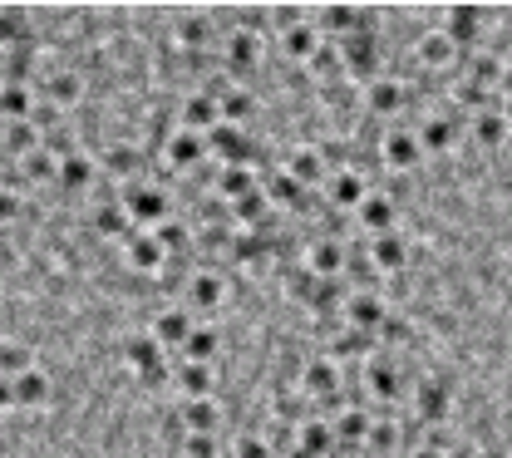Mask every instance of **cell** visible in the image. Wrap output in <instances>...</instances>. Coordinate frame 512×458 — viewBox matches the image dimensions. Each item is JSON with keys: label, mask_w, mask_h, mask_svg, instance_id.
Returning <instances> with one entry per match:
<instances>
[{"label": "cell", "mask_w": 512, "mask_h": 458, "mask_svg": "<svg viewBox=\"0 0 512 458\" xmlns=\"http://www.w3.org/2000/svg\"><path fill=\"white\" fill-rule=\"evenodd\" d=\"M119 202H124L128 222L138 227V232H158V227H168L178 212H173V197L163 193L158 183H128V188H119Z\"/></svg>", "instance_id": "6da1fadb"}, {"label": "cell", "mask_w": 512, "mask_h": 458, "mask_svg": "<svg viewBox=\"0 0 512 458\" xmlns=\"http://www.w3.org/2000/svg\"><path fill=\"white\" fill-rule=\"evenodd\" d=\"M424 138H419V129H409V124H389V129L380 133V158L389 173H409V168H419L424 163Z\"/></svg>", "instance_id": "7a4b0ae2"}, {"label": "cell", "mask_w": 512, "mask_h": 458, "mask_svg": "<svg viewBox=\"0 0 512 458\" xmlns=\"http://www.w3.org/2000/svg\"><path fill=\"white\" fill-rule=\"evenodd\" d=\"M409 399H414V419H419L424 429H444V419L453 414V385L439 380V375H424V380L409 390Z\"/></svg>", "instance_id": "3957f363"}, {"label": "cell", "mask_w": 512, "mask_h": 458, "mask_svg": "<svg viewBox=\"0 0 512 458\" xmlns=\"http://www.w3.org/2000/svg\"><path fill=\"white\" fill-rule=\"evenodd\" d=\"M168 247L153 237V232H133L124 242V266L133 271V276H143V281H158L163 271H168Z\"/></svg>", "instance_id": "277c9868"}, {"label": "cell", "mask_w": 512, "mask_h": 458, "mask_svg": "<svg viewBox=\"0 0 512 458\" xmlns=\"http://www.w3.org/2000/svg\"><path fill=\"white\" fill-rule=\"evenodd\" d=\"M340 50H345V74L350 79H365V84H375L380 79V30H360V35H350V40H340Z\"/></svg>", "instance_id": "5b68a950"}, {"label": "cell", "mask_w": 512, "mask_h": 458, "mask_svg": "<svg viewBox=\"0 0 512 458\" xmlns=\"http://www.w3.org/2000/svg\"><path fill=\"white\" fill-rule=\"evenodd\" d=\"M404 104H409V89H404V79L380 74L375 84H365V114H370L375 124H394V119H404Z\"/></svg>", "instance_id": "8992f818"}, {"label": "cell", "mask_w": 512, "mask_h": 458, "mask_svg": "<svg viewBox=\"0 0 512 458\" xmlns=\"http://www.w3.org/2000/svg\"><path fill=\"white\" fill-rule=\"evenodd\" d=\"M340 321L355 326V330H365V335H380V326L389 321V306H384V296L375 286H355L350 301H345V311H340Z\"/></svg>", "instance_id": "52a82bcc"}, {"label": "cell", "mask_w": 512, "mask_h": 458, "mask_svg": "<svg viewBox=\"0 0 512 458\" xmlns=\"http://www.w3.org/2000/svg\"><path fill=\"white\" fill-rule=\"evenodd\" d=\"M483 25H488V15H483V5H448L444 20H439V30H444L448 40L468 55V50H478V40H483Z\"/></svg>", "instance_id": "ba28073f"}, {"label": "cell", "mask_w": 512, "mask_h": 458, "mask_svg": "<svg viewBox=\"0 0 512 458\" xmlns=\"http://www.w3.org/2000/svg\"><path fill=\"white\" fill-rule=\"evenodd\" d=\"M281 168H286L301 188H320V183H330V178H335V168H330V158L320 153V143H301V148H291V153L281 158Z\"/></svg>", "instance_id": "9c48e42d"}, {"label": "cell", "mask_w": 512, "mask_h": 458, "mask_svg": "<svg viewBox=\"0 0 512 458\" xmlns=\"http://www.w3.org/2000/svg\"><path fill=\"white\" fill-rule=\"evenodd\" d=\"M261 65V35L256 30H232L227 40H222V74H232L237 84Z\"/></svg>", "instance_id": "30bf717a"}, {"label": "cell", "mask_w": 512, "mask_h": 458, "mask_svg": "<svg viewBox=\"0 0 512 458\" xmlns=\"http://www.w3.org/2000/svg\"><path fill=\"white\" fill-rule=\"evenodd\" d=\"M458 60H463V50L448 40L439 25H434V30H424V35L414 40V65L424 69V74H448Z\"/></svg>", "instance_id": "8fae6325"}, {"label": "cell", "mask_w": 512, "mask_h": 458, "mask_svg": "<svg viewBox=\"0 0 512 458\" xmlns=\"http://www.w3.org/2000/svg\"><path fill=\"white\" fill-rule=\"evenodd\" d=\"M301 266H306V271H316L320 281H340V276L350 271V247H345L340 237H316V242L306 247Z\"/></svg>", "instance_id": "7c38bea8"}, {"label": "cell", "mask_w": 512, "mask_h": 458, "mask_svg": "<svg viewBox=\"0 0 512 458\" xmlns=\"http://www.w3.org/2000/svg\"><path fill=\"white\" fill-rule=\"evenodd\" d=\"M212 15L207 10H178V15H168V30H173V45L178 50H192V55H207V45H212Z\"/></svg>", "instance_id": "4fadbf2b"}, {"label": "cell", "mask_w": 512, "mask_h": 458, "mask_svg": "<svg viewBox=\"0 0 512 458\" xmlns=\"http://www.w3.org/2000/svg\"><path fill=\"white\" fill-rule=\"evenodd\" d=\"M55 399V380L45 370H30L20 380H5V414L10 409H45Z\"/></svg>", "instance_id": "5bb4252c"}, {"label": "cell", "mask_w": 512, "mask_h": 458, "mask_svg": "<svg viewBox=\"0 0 512 458\" xmlns=\"http://www.w3.org/2000/svg\"><path fill=\"white\" fill-rule=\"evenodd\" d=\"M192 330H197V316H192L188 306H163V311L148 321V335H153L163 350H183Z\"/></svg>", "instance_id": "9a60e30c"}, {"label": "cell", "mask_w": 512, "mask_h": 458, "mask_svg": "<svg viewBox=\"0 0 512 458\" xmlns=\"http://www.w3.org/2000/svg\"><path fill=\"white\" fill-rule=\"evenodd\" d=\"M207 153H212L217 163H247V168H252L256 143H252V133L237 129V124H217V129L207 133Z\"/></svg>", "instance_id": "2e32d148"}, {"label": "cell", "mask_w": 512, "mask_h": 458, "mask_svg": "<svg viewBox=\"0 0 512 458\" xmlns=\"http://www.w3.org/2000/svg\"><path fill=\"white\" fill-rule=\"evenodd\" d=\"M365 262L375 266V276H404V266H409V242H404V232L370 237V242H365Z\"/></svg>", "instance_id": "e0dca14e"}, {"label": "cell", "mask_w": 512, "mask_h": 458, "mask_svg": "<svg viewBox=\"0 0 512 458\" xmlns=\"http://www.w3.org/2000/svg\"><path fill=\"white\" fill-rule=\"evenodd\" d=\"M301 394L306 399H320V404H330L340 390V360H330V355H316V360H306L301 365Z\"/></svg>", "instance_id": "ac0fdd59"}, {"label": "cell", "mask_w": 512, "mask_h": 458, "mask_svg": "<svg viewBox=\"0 0 512 458\" xmlns=\"http://www.w3.org/2000/svg\"><path fill=\"white\" fill-rule=\"evenodd\" d=\"M222 124V104L207 94V89H188V99L178 104V129H188V133H207Z\"/></svg>", "instance_id": "d6986e66"}, {"label": "cell", "mask_w": 512, "mask_h": 458, "mask_svg": "<svg viewBox=\"0 0 512 458\" xmlns=\"http://www.w3.org/2000/svg\"><path fill=\"white\" fill-rule=\"evenodd\" d=\"M370 193H375V188L365 183V173H360V168H340V173L325 183V202H330V207H340V212H360Z\"/></svg>", "instance_id": "ffe728a7"}, {"label": "cell", "mask_w": 512, "mask_h": 458, "mask_svg": "<svg viewBox=\"0 0 512 458\" xmlns=\"http://www.w3.org/2000/svg\"><path fill=\"white\" fill-rule=\"evenodd\" d=\"M355 222L370 232V237H384V232H399V197L394 193H375L365 197V207L355 212Z\"/></svg>", "instance_id": "44dd1931"}, {"label": "cell", "mask_w": 512, "mask_h": 458, "mask_svg": "<svg viewBox=\"0 0 512 458\" xmlns=\"http://www.w3.org/2000/svg\"><path fill=\"white\" fill-rule=\"evenodd\" d=\"M40 94H45L50 114H69V109H79V99H84V79H79L74 69H50L45 84H40Z\"/></svg>", "instance_id": "7402d4cb"}, {"label": "cell", "mask_w": 512, "mask_h": 458, "mask_svg": "<svg viewBox=\"0 0 512 458\" xmlns=\"http://www.w3.org/2000/svg\"><path fill=\"white\" fill-rule=\"evenodd\" d=\"M399 390H404V375L389 360V350H380L375 360H365V399H399Z\"/></svg>", "instance_id": "603a6c76"}, {"label": "cell", "mask_w": 512, "mask_h": 458, "mask_svg": "<svg viewBox=\"0 0 512 458\" xmlns=\"http://www.w3.org/2000/svg\"><path fill=\"white\" fill-rule=\"evenodd\" d=\"M222 301H227V281H222L217 271H192L188 276V311L212 316V311H222Z\"/></svg>", "instance_id": "cb8c5ba5"}, {"label": "cell", "mask_w": 512, "mask_h": 458, "mask_svg": "<svg viewBox=\"0 0 512 458\" xmlns=\"http://www.w3.org/2000/svg\"><path fill=\"white\" fill-rule=\"evenodd\" d=\"M325 355H330V360H350V355H360V360H375V355H380V340L340 321V330L325 340Z\"/></svg>", "instance_id": "d4e9b609"}, {"label": "cell", "mask_w": 512, "mask_h": 458, "mask_svg": "<svg viewBox=\"0 0 512 458\" xmlns=\"http://www.w3.org/2000/svg\"><path fill=\"white\" fill-rule=\"evenodd\" d=\"M173 394H178V404H188V399H212V365L173 360Z\"/></svg>", "instance_id": "484cf974"}, {"label": "cell", "mask_w": 512, "mask_h": 458, "mask_svg": "<svg viewBox=\"0 0 512 458\" xmlns=\"http://www.w3.org/2000/svg\"><path fill=\"white\" fill-rule=\"evenodd\" d=\"M320 45H325V35H320V25L316 20H301V25H296V30H286V35H281V55H286V60H291V65H311V60H316V50Z\"/></svg>", "instance_id": "4316f807"}, {"label": "cell", "mask_w": 512, "mask_h": 458, "mask_svg": "<svg viewBox=\"0 0 512 458\" xmlns=\"http://www.w3.org/2000/svg\"><path fill=\"white\" fill-rule=\"evenodd\" d=\"M99 178V158L94 153H69L60 163V193H69V197H79V193H89V183Z\"/></svg>", "instance_id": "83f0119b"}, {"label": "cell", "mask_w": 512, "mask_h": 458, "mask_svg": "<svg viewBox=\"0 0 512 458\" xmlns=\"http://www.w3.org/2000/svg\"><path fill=\"white\" fill-rule=\"evenodd\" d=\"M252 188H261L256 183V173L247 168V163H217V178H212V193L222 197L227 207L237 202V197H247Z\"/></svg>", "instance_id": "f1b7e54d"}, {"label": "cell", "mask_w": 512, "mask_h": 458, "mask_svg": "<svg viewBox=\"0 0 512 458\" xmlns=\"http://www.w3.org/2000/svg\"><path fill=\"white\" fill-rule=\"evenodd\" d=\"M158 153L168 158V168H192V163L207 158V138H202V133H188V129H173Z\"/></svg>", "instance_id": "f546056e"}, {"label": "cell", "mask_w": 512, "mask_h": 458, "mask_svg": "<svg viewBox=\"0 0 512 458\" xmlns=\"http://www.w3.org/2000/svg\"><path fill=\"white\" fill-rule=\"evenodd\" d=\"M89 227H94L104 242H128V237H133V222H128V212H124L119 197H114V202H99L94 217H89Z\"/></svg>", "instance_id": "4dcf8cb0"}, {"label": "cell", "mask_w": 512, "mask_h": 458, "mask_svg": "<svg viewBox=\"0 0 512 458\" xmlns=\"http://www.w3.org/2000/svg\"><path fill=\"white\" fill-rule=\"evenodd\" d=\"M468 133H473V143H478V148H488V153H493V148H503V143L512 138V124H508V114H503V109H483L478 119H468Z\"/></svg>", "instance_id": "1f68e13d"}, {"label": "cell", "mask_w": 512, "mask_h": 458, "mask_svg": "<svg viewBox=\"0 0 512 458\" xmlns=\"http://www.w3.org/2000/svg\"><path fill=\"white\" fill-rule=\"evenodd\" d=\"M488 84H478V79H468V74H453V84H448V99H453V109L458 114H468V119H478L483 109H488Z\"/></svg>", "instance_id": "d6a6232c"}, {"label": "cell", "mask_w": 512, "mask_h": 458, "mask_svg": "<svg viewBox=\"0 0 512 458\" xmlns=\"http://www.w3.org/2000/svg\"><path fill=\"white\" fill-rule=\"evenodd\" d=\"M40 148H45V129L40 124H5V163H25Z\"/></svg>", "instance_id": "836d02e7"}, {"label": "cell", "mask_w": 512, "mask_h": 458, "mask_svg": "<svg viewBox=\"0 0 512 458\" xmlns=\"http://www.w3.org/2000/svg\"><path fill=\"white\" fill-rule=\"evenodd\" d=\"M99 168L109 173V178H119V183H138L133 173L143 168V148H133V143H114V148H104V158H99Z\"/></svg>", "instance_id": "e575fe53"}, {"label": "cell", "mask_w": 512, "mask_h": 458, "mask_svg": "<svg viewBox=\"0 0 512 458\" xmlns=\"http://www.w3.org/2000/svg\"><path fill=\"white\" fill-rule=\"evenodd\" d=\"M0 40H5V50H30L35 45V30H30V10L25 5H5L0 10Z\"/></svg>", "instance_id": "d590c367"}, {"label": "cell", "mask_w": 512, "mask_h": 458, "mask_svg": "<svg viewBox=\"0 0 512 458\" xmlns=\"http://www.w3.org/2000/svg\"><path fill=\"white\" fill-rule=\"evenodd\" d=\"M217 350H222V335L212 321H197V330L188 335V345L178 350V360H192V365H212L217 360Z\"/></svg>", "instance_id": "8d00e7d4"}, {"label": "cell", "mask_w": 512, "mask_h": 458, "mask_svg": "<svg viewBox=\"0 0 512 458\" xmlns=\"http://www.w3.org/2000/svg\"><path fill=\"white\" fill-rule=\"evenodd\" d=\"M330 424H335V439H340V444H360V449H365V439H370V429H375V419L365 414V404L340 409Z\"/></svg>", "instance_id": "74e56055"}, {"label": "cell", "mask_w": 512, "mask_h": 458, "mask_svg": "<svg viewBox=\"0 0 512 458\" xmlns=\"http://www.w3.org/2000/svg\"><path fill=\"white\" fill-rule=\"evenodd\" d=\"M458 133H463V124L453 114H434L429 124H419V138H424L429 153H453L458 148Z\"/></svg>", "instance_id": "f35d334b"}, {"label": "cell", "mask_w": 512, "mask_h": 458, "mask_svg": "<svg viewBox=\"0 0 512 458\" xmlns=\"http://www.w3.org/2000/svg\"><path fill=\"white\" fill-rule=\"evenodd\" d=\"M335 444H340V439H335V424L320 419V414H311V419L301 424V434H296V449H306L311 458H325Z\"/></svg>", "instance_id": "ab89813d"}, {"label": "cell", "mask_w": 512, "mask_h": 458, "mask_svg": "<svg viewBox=\"0 0 512 458\" xmlns=\"http://www.w3.org/2000/svg\"><path fill=\"white\" fill-rule=\"evenodd\" d=\"M178 419L188 434H217L222 409H217V399H188V404H178Z\"/></svg>", "instance_id": "60d3db41"}, {"label": "cell", "mask_w": 512, "mask_h": 458, "mask_svg": "<svg viewBox=\"0 0 512 458\" xmlns=\"http://www.w3.org/2000/svg\"><path fill=\"white\" fill-rule=\"evenodd\" d=\"M15 168H20L25 188H45V183H55V188H60V158H55L50 148L30 153V158H25V163H15Z\"/></svg>", "instance_id": "b9f144b4"}, {"label": "cell", "mask_w": 512, "mask_h": 458, "mask_svg": "<svg viewBox=\"0 0 512 458\" xmlns=\"http://www.w3.org/2000/svg\"><path fill=\"white\" fill-rule=\"evenodd\" d=\"M458 74H468V79H478V84L498 89L508 69H503V60H498L493 50H468V55H463V69H458Z\"/></svg>", "instance_id": "7bdbcfd3"}, {"label": "cell", "mask_w": 512, "mask_h": 458, "mask_svg": "<svg viewBox=\"0 0 512 458\" xmlns=\"http://www.w3.org/2000/svg\"><path fill=\"white\" fill-rule=\"evenodd\" d=\"M261 188H266V197H271V207H306V197H311V188H301L286 168H276Z\"/></svg>", "instance_id": "ee69618b"}, {"label": "cell", "mask_w": 512, "mask_h": 458, "mask_svg": "<svg viewBox=\"0 0 512 458\" xmlns=\"http://www.w3.org/2000/svg\"><path fill=\"white\" fill-rule=\"evenodd\" d=\"M0 109H5V124H35V89L30 84H5Z\"/></svg>", "instance_id": "f6af8a7d"}, {"label": "cell", "mask_w": 512, "mask_h": 458, "mask_svg": "<svg viewBox=\"0 0 512 458\" xmlns=\"http://www.w3.org/2000/svg\"><path fill=\"white\" fill-rule=\"evenodd\" d=\"M217 104H222V124H237V129H247V119L256 114V99H252L247 84H232Z\"/></svg>", "instance_id": "bcb514c9"}, {"label": "cell", "mask_w": 512, "mask_h": 458, "mask_svg": "<svg viewBox=\"0 0 512 458\" xmlns=\"http://www.w3.org/2000/svg\"><path fill=\"white\" fill-rule=\"evenodd\" d=\"M153 237L168 247V257H173V262H188V257H192V242H197V232H192L183 217H173V222H168V227H158Z\"/></svg>", "instance_id": "7dc6e473"}, {"label": "cell", "mask_w": 512, "mask_h": 458, "mask_svg": "<svg viewBox=\"0 0 512 458\" xmlns=\"http://www.w3.org/2000/svg\"><path fill=\"white\" fill-rule=\"evenodd\" d=\"M0 370H5V380H20V375H30V370H40V365H35V350H30L25 340H5Z\"/></svg>", "instance_id": "c3c4849f"}, {"label": "cell", "mask_w": 512, "mask_h": 458, "mask_svg": "<svg viewBox=\"0 0 512 458\" xmlns=\"http://www.w3.org/2000/svg\"><path fill=\"white\" fill-rule=\"evenodd\" d=\"M399 449V424L394 419H375L370 439H365V458H389Z\"/></svg>", "instance_id": "681fc988"}, {"label": "cell", "mask_w": 512, "mask_h": 458, "mask_svg": "<svg viewBox=\"0 0 512 458\" xmlns=\"http://www.w3.org/2000/svg\"><path fill=\"white\" fill-rule=\"evenodd\" d=\"M409 335H414V326H409L404 316H394V311H389V321L380 326V335H375V340H380V350H394V345H404Z\"/></svg>", "instance_id": "f907efd6"}, {"label": "cell", "mask_w": 512, "mask_h": 458, "mask_svg": "<svg viewBox=\"0 0 512 458\" xmlns=\"http://www.w3.org/2000/svg\"><path fill=\"white\" fill-rule=\"evenodd\" d=\"M183 458H222V439L217 434H188L183 439Z\"/></svg>", "instance_id": "816d5d0a"}, {"label": "cell", "mask_w": 512, "mask_h": 458, "mask_svg": "<svg viewBox=\"0 0 512 458\" xmlns=\"http://www.w3.org/2000/svg\"><path fill=\"white\" fill-rule=\"evenodd\" d=\"M232 458H271V439H266V434H242Z\"/></svg>", "instance_id": "f5cc1de1"}, {"label": "cell", "mask_w": 512, "mask_h": 458, "mask_svg": "<svg viewBox=\"0 0 512 458\" xmlns=\"http://www.w3.org/2000/svg\"><path fill=\"white\" fill-rule=\"evenodd\" d=\"M20 212H25V197L15 193V188H5V197H0V217H5V227L20 222Z\"/></svg>", "instance_id": "db71d44e"}, {"label": "cell", "mask_w": 512, "mask_h": 458, "mask_svg": "<svg viewBox=\"0 0 512 458\" xmlns=\"http://www.w3.org/2000/svg\"><path fill=\"white\" fill-rule=\"evenodd\" d=\"M478 458H512L503 444H488V449H478Z\"/></svg>", "instance_id": "11a10c76"}, {"label": "cell", "mask_w": 512, "mask_h": 458, "mask_svg": "<svg viewBox=\"0 0 512 458\" xmlns=\"http://www.w3.org/2000/svg\"><path fill=\"white\" fill-rule=\"evenodd\" d=\"M286 458H311V454H306V449H291V454H286Z\"/></svg>", "instance_id": "9f6ffc18"}, {"label": "cell", "mask_w": 512, "mask_h": 458, "mask_svg": "<svg viewBox=\"0 0 512 458\" xmlns=\"http://www.w3.org/2000/svg\"><path fill=\"white\" fill-rule=\"evenodd\" d=\"M503 114H508V124H512V99H508V104H503Z\"/></svg>", "instance_id": "6f0895ef"}]
</instances>
